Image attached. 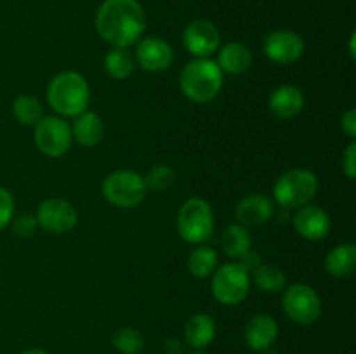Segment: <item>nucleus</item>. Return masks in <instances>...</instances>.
I'll return each mask as SVG.
<instances>
[{
  "label": "nucleus",
  "instance_id": "f257e3e1",
  "mask_svg": "<svg viewBox=\"0 0 356 354\" xmlns=\"http://www.w3.org/2000/svg\"><path fill=\"white\" fill-rule=\"evenodd\" d=\"M96 28L108 44L127 49L145 33V10L138 0H104L96 14Z\"/></svg>",
  "mask_w": 356,
  "mask_h": 354
},
{
  "label": "nucleus",
  "instance_id": "f03ea898",
  "mask_svg": "<svg viewBox=\"0 0 356 354\" xmlns=\"http://www.w3.org/2000/svg\"><path fill=\"white\" fill-rule=\"evenodd\" d=\"M47 101L56 113L63 117H79L89 106V83L76 71L59 73L49 83Z\"/></svg>",
  "mask_w": 356,
  "mask_h": 354
},
{
  "label": "nucleus",
  "instance_id": "7ed1b4c3",
  "mask_svg": "<svg viewBox=\"0 0 356 354\" xmlns=\"http://www.w3.org/2000/svg\"><path fill=\"white\" fill-rule=\"evenodd\" d=\"M184 96L195 103L214 99L222 87V71L218 62L209 58H197L188 62L179 76Z\"/></svg>",
  "mask_w": 356,
  "mask_h": 354
},
{
  "label": "nucleus",
  "instance_id": "20e7f679",
  "mask_svg": "<svg viewBox=\"0 0 356 354\" xmlns=\"http://www.w3.org/2000/svg\"><path fill=\"white\" fill-rule=\"evenodd\" d=\"M318 191V180L306 169H292L282 174L275 183V200L284 208H299L308 205Z\"/></svg>",
  "mask_w": 356,
  "mask_h": 354
},
{
  "label": "nucleus",
  "instance_id": "39448f33",
  "mask_svg": "<svg viewBox=\"0 0 356 354\" xmlns=\"http://www.w3.org/2000/svg\"><path fill=\"white\" fill-rule=\"evenodd\" d=\"M177 231L188 243L207 242L214 231V214L211 205L202 198H190L177 214Z\"/></svg>",
  "mask_w": 356,
  "mask_h": 354
},
{
  "label": "nucleus",
  "instance_id": "423d86ee",
  "mask_svg": "<svg viewBox=\"0 0 356 354\" xmlns=\"http://www.w3.org/2000/svg\"><path fill=\"white\" fill-rule=\"evenodd\" d=\"M146 184L143 176L132 170H117L111 172L103 183V194L111 205L118 208L138 207L145 200Z\"/></svg>",
  "mask_w": 356,
  "mask_h": 354
},
{
  "label": "nucleus",
  "instance_id": "0eeeda50",
  "mask_svg": "<svg viewBox=\"0 0 356 354\" xmlns=\"http://www.w3.org/2000/svg\"><path fill=\"white\" fill-rule=\"evenodd\" d=\"M212 295L225 305H236L249 295L250 274L238 262H229L212 273Z\"/></svg>",
  "mask_w": 356,
  "mask_h": 354
},
{
  "label": "nucleus",
  "instance_id": "6e6552de",
  "mask_svg": "<svg viewBox=\"0 0 356 354\" xmlns=\"http://www.w3.org/2000/svg\"><path fill=\"white\" fill-rule=\"evenodd\" d=\"M73 141L72 127L59 117H42L35 124V144L44 155L61 156Z\"/></svg>",
  "mask_w": 356,
  "mask_h": 354
},
{
  "label": "nucleus",
  "instance_id": "1a4fd4ad",
  "mask_svg": "<svg viewBox=\"0 0 356 354\" xmlns=\"http://www.w3.org/2000/svg\"><path fill=\"white\" fill-rule=\"evenodd\" d=\"M284 311L299 325H312L322 314V302L312 287L296 283L284 294Z\"/></svg>",
  "mask_w": 356,
  "mask_h": 354
},
{
  "label": "nucleus",
  "instance_id": "9d476101",
  "mask_svg": "<svg viewBox=\"0 0 356 354\" xmlns=\"http://www.w3.org/2000/svg\"><path fill=\"white\" fill-rule=\"evenodd\" d=\"M75 207L70 201L61 198H51L42 201L37 210V224H40L45 231L52 235H63L75 228L76 224Z\"/></svg>",
  "mask_w": 356,
  "mask_h": 354
},
{
  "label": "nucleus",
  "instance_id": "9b49d317",
  "mask_svg": "<svg viewBox=\"0 0 356 354\" xmlns=\"http://www.w3.org/2000/svg\"><path fill=\"white\" fill-rule=\"evenodd\" d=\"M305 52V42L296 31L277 30L264 38V54L277 65L296 62Z\"/></svg>",
  "mask_w": 356,
  "mask_h": 354
},
{
  "label": "nucleus",
  "instance_id": "f8f14e48",
  "mask_svg": "<svg viewBox=\"0 0 356 354\" xmlns=\"http://www.w3.org/2000/svg\"><path fill=\"white\" fill-rule=\"evenodd\" d=\"M183 42L186 51L195 58H209L218 51L221 35L211 21L198 19L188 24L183 33Z\"/></svg>",
  "mask_w": 356,
  "mask_h": 354
},
{
  "label": "nucleus",
  "instance_id": "ddd939ff",
  "mask_svg": "<svg viewBox=\"0 0 356 354\" xmlns=\"http://www.w3.org/2000/svg\"><path fill=\"white\" fill-rule=\"evenodd\" d=\"M172 47L169 42L159 37L145 38L136 49V59L146 71H165L172 65Z\"/></svg>",
  "mask_w": 356,
  "mask_h": 354
},
{
  "label": "nucleus",
  "instance_id": "4468645a",
  "mask_svg": "<svg viewBox=\"0 0 356 354\" xmlns=\"http://www.w3.org/2000/svg\"><path fill=\"white\" fill-rule=\"evenodd\" d=\"M294 228L302 238L322 239L330 231V217L323 208L315 207V205H305L296 212Z\"/></svg>",
  "mask_w": 356,
  "mask_h": 354
},
{
  "label": "nucleus",
  "instance_id": "2eb2a0df",
  "mask_svg": "<svg viewBox=\"0 0 356 354\" xmlns=\"http://www.w3.org/2000/svg\"><path fill=\"white\" fill-rule=\"evenodd\" d=\"M278 337V325L271 316L256 314L245 328V340L250 349L266 351L275 344Z\"/></svg>",
  "mask_w": 356,
  "mask_h": 354
},
{
  "label": "nucleus",
  "instance_id": "dca6fc26",
  "mask_svg": "<svg viewBox=\"0 0 356 354\" xmlns=\"http://www.w3.org/2000/svg\"><path fill=\"white\" fill-rule=\"evenodd\" d=\"M273 203L264 194H250L236 205V219L242 226H261L270 221Z\"/></svg>",
  "mask_w": 356,
  "mask_h": 354
},
{
  "label": "nucleus",
  "instance_id": "f3484780",
  "mask_svg": "<svg viewBox=\"0 0 356 354\" xmlns=\"http://www.w3.org/2000/svg\"><path fill=\"white\" fill-rule=\"evenodd\" d=\"M305 108V96L294 85H280L270 96V110L278 118H294Z\"/></svg>",
  "mask_w": 356,
  "mask_h": 354
},
{
  "label": "nucleus",
  "instance_id": "a211bd4d",
  "mask_svg": "<svg viewBox=\"0 0 356 354\" xmlns=\"http://www.w3.org/2000/svg\"><path fill=\"white\" fill-rule=\"evenodd\" d=\"M250 65H252V52L240 42H229L219 51L218 66L221 68V71L240 75V73L247 71Z\"/></svg>",
  "mask_w": 356,
  "mask_h": 354
},
{
  "label": "nucleus",
  "instance_id": "6ab92c4d",
  "mask_svg": "<svg viewBox=\"0 0 356 354\" xmlns=\"http://www.w3.org/2000/svg\"><path fill=\"white\" fill-rule=\"evenodd\" d=\"M103 120H101L96 113H90V111L80 113L72 127L73 139H75L80 146H83V148L96 146L97 142L103 139Z\"/></svg>",
  "mask_w": 356,
  "mask_h": 354
},
{
  "label": "nucleus",
  "instance_id": "aec40b11",
  "mask_svg": "<svg viewBox=\"0 0 356 354\" xmlns=\"http://www.w3.org/2000/svg\"><path fill=\"white\" fill-rule=\"evenodd\" d=\"M356 267V246L353 243L337 245L327 253L325 269L334 278H348Z\"/></svg>",
  "mask_w": 356,
  "mask_h": 354
},
{
  "label": "nucleus",
  "instance_id": "412c9836",
  "mask_svg": "<svg viewBox=\"0 0 356 354\" xmlns=\"http://www.w3.org/2000/svg\"><path fill=\"white\" fill-rule=\"evenodd\" d=\"M186 342L195 349H204L214 340L216 337V323L207 314H195L184 328Z\"/></svg>",
  "mask_w": 356,
  "mask_h": 354
},
{
  "label": "nucleus",
  "instance_id": "4be33fe9",
  "mask_svg": "<svg viewBox=\"0 0 356 354\" xmlns=\"http://www.w3.org/2000/svg\"><path fill=\"white\" fill-rule=\"evenodd\" d=\"M250 245H252V238L245 226L232 224L222 231L221 246L226 255L232 259H238L242 253L250 250Z\"/></svg>",
  "mask_w": 356,
  "mask_h": 354
},
{
  "label": "nucleus",
  "instance_id": "5701e85b",
  "mask_svg": "<svg viewBox=\"0 0 356 354\" xmlns=\"http://www.w3.org/2000/svg\"><path fill=\"white\" fill-rule=\"evenodd\" d=\"M104 69L115 80H125L134 71V56L125 47H113L104 58Z\"/></svg>",
  "mask_w": 356,
  "mask_h": 354
},
{
  "label": "nucleus",
  "instance_id": "b1692460",
  "mask_svg": "<svg viewBox=\"0 0 356 354\" xmlns=\"http://www.w3.org/2000/svg\"><path fill=\"white\" fill-rule=\"evenodd\" d=\"M218 267V253L211 246H197L188 257V269L193 276L207 278Z\"/></svg>",
  "mask_w": 356,
  "mask_h": 354
},
{
  "label": "nucleus",
  "instance_id": "393cba45",
  "mask_svg": "<svg viewBox=\"0 0 356 354\" xmlns=\"http://www.w3.org/2000/svg\"><path fill=\"white\" fill-rule=\"evenodd\" d=\"M254 283L261 288L263 292H280L285 288V274L280 267L273 266V264H261L256 271L252 273Z\"/></svg>",
  "mask_w": 356,
  "mask_h": 354
},
{
  "label": "nucleus",
  "instance_id": "a878e982",
  "mask_svg": "<svg viewBox=\"0 0 356 354\" xmlns=\"http://www.w3.org/2000/svg\"><path fill=\"white\" fill-rule=\"evenodd\" d=\"M14 117L23 125H35L42 118V104L33 96H19L13 104Z\"/></svg>",
  "mask_w": 356,
  "mask_h": 354
},
{
  "label": "nucleus",
  "instance_id": "bb28decb",
  "mask_svg": "<svg viewBox=\"0 0 356 354\" xmlns=\"http://www.w3.org/2000/svg\"><path fill=\"white\" fill-rule=\"evenodd\" d=\"M145 184L146 189L152 191H167L176 180V174L170 167L167 165H155L153 169L148 170L145 177Z\"/></svg>",
  "mask_w": 356,
  "mask_h": 354
},
{
  "label": "nucleus",
  "instance_id": "cd10ccee",
  "mask_svg": "<svg viewBox=\"0 0 356 354\" xmlns=\"http://www.w3.org/2000/svg\"><path fill=\"white\" fill-rule=\"evenodd\" d=\"M113 346L124 354H138L141 353L145 342H143V337L138 330L120 328L113 335Z\"/></svg>",
  "mask_w": 356,
  "mask_h": 354
},
{
  "label": "nucleus",
  "instance_id": "c85d7f7f",
  "mask_svg": "<svg viewBox=\"0 0 356 354\" xmlns=\"http://www.w3.org/2000/svg\"><path fill=\"white\" fill-rule=\"evenodd\" d=\"M14 214V198L6 187H0V231L10 222Z\"/></svg>",
  "mask_w": 356,
  "mask_h": 354
},
{
  "label": "nucleus",
  "instance_id": "c756f323",
  "mask_svg": "<svg viewBox=\"0 0 356 354\" xmlns=\"http://www.w3.org/2000/svg\"><path fill=\"white\" fill-rule=\"evenodd\" d=\"M35 228H37V217H33V215H28V214L17 217L13 224L14 233H16L17 236H23V238L33 235Z\"/></svg>",
  "mask_w": 356,
  "mask_h": 354
},
{
  "label": "nucleus",
  "instance_id": "7c9ffc66",
  "mask_svg": "<svg viewBox=\"0 0 356 354\" xmlns=\"http://www.w3.org/2000/svg\"><path fill=\"white\" fill-rule=\"evenodd\" d=\"M343 170L350 179L356 177V142L353 141L346 148V153L343 156Z\"/></svg>",
  "mask_w": 356,
  "mask_h": 354
},
{
  "label": "nucleus",
  "instance_id": "2f4dec72",
  "mask_svg": "<svg viewBox=\"0 0 356 354\" xmlns=\"http://www.w3.org/2000/svg\"><path fill=\"white\" fill-rule=\"evenodd\" d=\"M238 264L247 271V273L252 274L263 262H261L259 253L252 252V250H247L245 253H242V255L238 257Z\"/></svg>",
  "mask_w": 356,
  "mask_h": 354
},
{
  "label": "nucleus",
  "instance_id": "473e14b6",
  "mask_svg": "<svg viewBox=\"0 0 356 354\" xmlns=\"http://www.w3.org/2000/svg\"><path fill=\"white\" fill-rule=\"evenodd\" d=\"M341 127L346 132L348 137H356V110L351 108V110H348L346 113L343 115V118H341Z\"/></svg>",
  "mask_w": 356,
  "mask_h": 354
},
{
  "label": "nucleus",
  "instance_id": "72a5a7b5",
  "mask_svg": "<svg viewBox=\"0 0 356 354\" xmlns=\"http://www.w3.org/2000/svg\"><path fill=\"white\" fill-rule=\"evenodd\" d=\"M163 347H165L167 354H183V346H181L179 340L176 339H169Z\"/></svg>",
  "mask_w": 356,
  "mask_h": 354
},
{
  "label": "nucleus",
  "instance_id": "f704fd0d",
  "mask_svg": "<svg viewBox=\"0 0 356 354\" xmlns=\"http://www.w3.org/2000/svg\"><path fill=\"white\" fill-rule=\"evenodd\" d=\"M355 40H356V38H355V33L353 35H351V38H350V54H351V58H356V52H355Z\"/></svg>",
  "mask_w": 356,
  "mask_h": 354
},
{
  "label": "nucleus",
  "instance_id": "c9c22d12",
  "mask_svg": "<svg viewBox=\"0 0 356 354\" xmlns=\"http://www.w3.org/2000/svg\"><path fill=\"white\" fill-rule=\"evenodd\" d=\"M21 354H49L47 351H44V349H28V351H24V353H21Z\"/></svg>",
  "mask_w": 356,
  "mask_h": 354
},
{
  "label": "nucleus",
  "instance_id": "e433bc0d",
  "mask_svg": "<svg viewBox=\"0 0 356 354\" xmlns=\"http://www.w3.org/2000/svg\"><path fill=\"white\" fill-rule=\"evenodd\" d=\"M264 354H278V353H277V351H271V347H270V349L264 351Z\"/></svg>",
  "mask_w": 356,
  "mask_h": 354
},
{
  "label": "nucleus",
  "instance_id": "4c0bfd02",
  "mask_svg": "<svg viewBox=\"0 0 356 354\" xmlns=\"http://www.w3.org/2000/svg\"><path fill=\"white\" fill-rule=\"evenodd\" d=\"M193 354H205V353H193Z\"/></svg>",
  "mask_w": 356,
  "mask_h": 354
}]
</instances>
